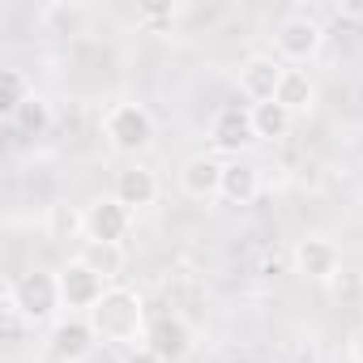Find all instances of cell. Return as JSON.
Returning a JSON list of instances; mask_svg holds the SVG:
<instances>
[{
    "label": "cell",
    "mask_w": 363,
    "mask_h": 363,
    "mask_svg": "<svg viewBox=\"0 0 363 363\" xmlns=\"http://www.w3.org/2000/svg\"><path fill=\"white\" fill-rule=\"evenodd\" d=\"M193 342H197L193 325L179 316V312H167V316H154V320H150L141 346H150V350H154L158 359H167V363H179V359L193 350Z\"/></svg>",
    "instance_id": "obj_10"
},
{
    "label": "cell",
    "mask_w": 363,
    "mask_h": 363,
    "mask_svg": "<svg viewBox=\"0 0 363 363\" xmlns=\"http://www.w3.org/2000/svg\"><path fill=\"white\" fill-rule=\"evenodd\" d=\"M111 193L137 214V210H145V206L158 201V175H154L145 162H128V167L116 171V189H111Z\"/></svg>",
    "instance_id": "obj_13"
},
{
    "label": "cell",
    "mask_w": 363,
    "mask_h": 363,
    "mask_svg": "<svg viewBox=\"0 0 363 363\" xmlns=\"http://www.w3.org/2000/svg\"><path fill=\"white\" fill-rule=\"evenodd\" d=\"M210 141H214V150H223V154H235V158H240V150L257 141L252 107H248V103H227V107H218V111H214V120H210Z\"/></svg>",
    "instance_id": "obj_9"
},
{
    "label": "cell",
    "mask_w": 363,
    "mask_h": 363,
    "mask_svg": "<svg viewBox=\"0 0 363 363\" xmlns=\"http://www.w3.org/2000/svg\"><path fill=\"white\" fill-rule=\"evenodd\" d=\"M82 218H86V240H99V244H124L128 231H133V210L116 193L94 197L82 210Z\"/></svg>",
    "instance_id": "obj_7"
},
{
    "label": "cell",
    "mask_w": 363,
    "mask_h": 363,
    "mask_svg": "<svg viewBox=\"0 0 363 363\" xmlns=\"http://www.w3.org/2000/svg\"><path fill=\"white\" fill-rule=\"evenodd\" d=\"M350 363H363V325L350 333Z\"/></svg>",
    "instance_id": "obj_24"
},
{
    "label": "cell",
    "mask_w": 363,
    "mask_h": 363,
    "mask_svg": "<svg viewBox=\"0 0 363 363\" xmlns=\"http://www.w3.org/2000/svg\"><path fill=\"white\" fill-rule=\"evenodd\" d=\"M282 73H286V65H282L278 56H269V52H257V56L240 60V73H235L240 99H244L248 107L274 103V94H278V86H282Z\"/></svg>",
    "instance_id": "obj_6"
},
{
    "label": "cell",
    "mask_w": 363,
    "mask_h": 363,
    "mask_svg": "<svg viewBox=\"0 0 363 363\" xmlns=\"http://www.w3.org/2000/svg\"><path fill=\"white\" fill-rule=\"evenodd\" d=\"M274 103H282L291 116H308V111L316 107V82H312L303 69H291V65H286V73H282V86H278Z\"/></svg>",
    "instance_id": "obj_15"
},
{
    "label": "cell",
    "mask_w": 363,
    "mask_h": 363,
    "mask_svg": "<svg viewBox=\"0 0 363 363\" xmlns=\"http://www.w3.org/2000/svg\"><path fill=\"white\" fill-rule=\"evenodd\" d=\"M99 346V333L90 325V316L82 312H65L52 329H48V354L56 363H86Z\"/></svg>",
    "instance_id": "obj_5"
},
{
    "label": "cell",
    "mask_w": 363,
    "mask_h": 363,
    "mask_svg": "<svg viewBox=\"0 0 363 363\" xmlns=\"http://www.w3.org/2000/svg\"><path fill=\"white\" fill-rule=\"evenodd\" d=\"M291 265H295V274L308 278V282H329V278H337V269H342V252H337V244L325 240V235H303V240L295 244V252H291Z\"/></svg>",
    "instance_id": "obj_11"
},
{
    "label": "cell",
    "mask_w": 363,
    "mask_h": 363,
    "mask_svg": "<svg viewBox=\"0 0 363 363\" xmlns=\"http://www.w3.org/2000/svg\"><path fill=\"white\" fill-rule=\"evenodd\" d=\"M291 124H295V116H291L282 103H261V107H252L257 141H282V137H291Z\"/></svg>",
    "instance_id": "obj_18"
},
{
    "label": "cell",
    "mask_w": 363,
    "mask_h": 363,
    "mask_svg": "<svg viewBox=\"0 0 363 363\" xmlns=\"http://www.w3.org/2000/svg\"><path fill=\"white\" fill-rule=\"evenodd\" d=\"M9 128H13L18 137H26V141L48 137V128H52V103H48L43 94H30V99L9 116Z\"/></svg>",
    "instance_id": "obj_16"
},
{
    "label": "cell",
    "mask_w": 363,
    "mask_h": 363,
    "mask_svg": "<svg viewBox=\"0 0 363 363\" xmlns=\"http://www.w3.org/2000/svg\"><path fill=\"white\" fill-rule=\"evenodd\" d=\"M56 274H60V295H65V308H69V312H82V316H86V312H90V308L107 295V286H111V282H107L103 274H94L82 257H73V261H69V265H60Z\"/></svg>",
    "instance_id": "obj_8"
},
{
    "label": "cell",
    "mask_w": 363,
    "mask_h": 363,
    "mask_svg": "<svg viewBox=\"0 0 363 363\" xmlns=\"http://www.w3.org/2000/svg\"><path fill=\"white\" fill-rule=\"evenodd\" d=\"M227 206H252L261 197V167L248 162V158H227L223 167V193H218Z\"/></svg>",
    "instance_id": "obj_14"
},
{
    "label": "cell",
    "mask_w": 363,
    "mask_h": 363,
    "mask_svg": "<svg viewBox=\"0 0 363 363\" xmlns=\"http://www.w3.org/2000/svg\"><path fill=\"white\" fill-rule=\"evenodd\" d=\"M5 308H9V316L26 320L30 329H39V325H48V329H52V325L65 316L60 274H56V269H43V265H35V269L18 274V278L5 286Z\"/></svg>",
    "instance_id": "obj_1"
},
{
    "label": "cell",
    "mask_w": 363,
    "mask_h": 363,
    "mask_svg": "<svg viewBox=\"0 0 363 363\" xmlns=\"http://www.w3.org/2000/svg\"><path fill=\"white\" fill-rule=\"evenodd\" d=\"M43 22H56V26H60V35H73V30H77V22H82V9L48 5V9H43Z\"/></svg>",
    "instance_id": "obj_22"
},
{
    "label": "cell",
    "mask_w": 363,
    "mask_h": 363,
    "mask_svg": "<svg viewBox=\"0 0 363 363\" xmlns=\"http://www.w3.org/2000/svg\"><path fill=\"white\" fill-rule=\"evenodd\" d=\"M223 158L218 154H193L179 167V189H184L193 201H214L223 193Z\"/></svg>",
    "instance_id": "obj_12"
},
{
    "label": "cell",
    "mask_w": 363,
    "mask_h": 363,
    "mask_svg": "<svg viewBox=\"0 0 363 363\" xmlns=\"http://www.w3.org/2000/svg\"><path fill=\"white\" fill-rule=\"evenodd\" d=\"M52 240H69V235H86V218L82 214H73V210H65V206H56L52 210Z\"/></svg>",
    "instance_id": "obj_20"
},
{
    "label": "cell",
    "mask_w": 363,
    "mask_h": 363,
    "mask_svg": "<svg viewBox=\"0 0 363 363\" xmlns=\"http://www.w3.org/2000/svg\"><path fill=\"white\" fill-rule=\"evenodd\" d=\"M86 316H90V325H94L103 346H128L133 350L137 342H145V329H150L145 299L137 291H128V286H107V295Z\"/></svg>",
    "instance_id": "obj_2"
},
{
    "label": "cell",
    "mask_w": 363,
    "mask_h": 363,
    "mask_svg": "<svg viewBox=\"0 0 363 363\" xmlns=\"http://www.w3.org/2000/svg\"><path fill=\"white\" fill-rule=\"evenodd\" d=\"M320 48H325V26H320L308 9L286 13V18L274 26V52H278V60L291 65V69L308 65Z\"/></svg>",
    "instance_id": "obj_4"
},
{
    "label": "cell",
    "mask_w": 363,
    "mask_h": 363,
    "mask_svg": "<svg viewBox=\"0 0 363 363\" xmlns=\"http://www.w3.org/2000/svg\"><path fill=\"white\" fill-rule=\"evenodd\" d=\"M94 274H103L107 282L124 274V244H99V240H82V252H77Z\"/></svg>",
    "instance_id": "obj_17"
},
{
    "label": "cell",
    "mask_w": 363,
    "mask_h": 363,
    "mask_svg": "<svg viewBox=\"0 0 363 363\" xmlns=\"http://www.w3.org/2000/svg\"><path fill=\"white\" fill-rule=\"evenodd\" d=\"M124 363H167V359H158L150 346H133V350L124 354Z\"/></svg>",
    "instance_id": "obj_23"
},
{
    "label": "cell",
    "mask_w": 363,
    "mask_h": 363,
    "mask_svg": "<svg viewBox=\"0 0 363 363\" xmlns=\"http://www.w3.org/2000/svg\"><path fill=\"white\" fill-rule=\"evenodd\" d=\"M35 94V86L26 82L22 69H0V111H5V120Z\"/></svg>",
    "instance_id": "obj_19"
},
{
    "label": "cell",
    "mask_w": 363,
    "mask_h": 363,
    "mask_svg": "<svg viewBox=\"0 0 363 363\" xmlns=\"http://www.w3.org/2000/svg\"><path fill=\"white\" fill-rule=\"evenodd\" d=\"M154 133H158L154 128V116L141 103H133V99H120V103H111L103 111V137L124 158H141L154 145Z\"/></svg>",
    "instance_id": "obj_3"
},
{
    "label": "cell",
    "mask_w": 363,
    "mask_h": 363,
    "mask_svg": "<svg viewBox=\"0 0 363 363\" xmlns=\"http://www.w3.org/2000/svg\"><path fill=\"white\" fill-rule=\"evenodd\" d=\"M171 22H175L171 5H145V9H137V26H145V30H158V26H171Z\"/></svg>",
    "instance_id": "obj_21"
}]
</instances>
